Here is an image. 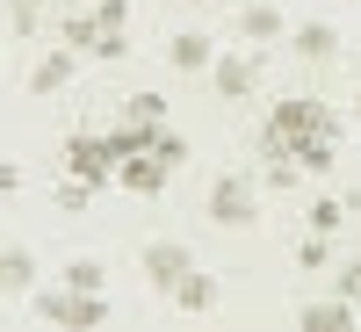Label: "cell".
<instances>
[{"instance_id":"obj_14","label":"cell","mask_w":361,"mask_h":332,"mask_svg":"<svg viewBox=\"0 0 361 332\" xmlns=\"http://www.w3.org/2000/svg\"><path fill=\"white\" fill-rule=\"evenodd\" d=\"M29 275H37V267H29V253H15V246L0 253V304H8V296H22V289H29Z\"/></svg>"},{"instance_id":"obj_21","label":"cell","mask_w":361,"mask_h":332,"mask_svg":"<svg viewBox=\"0 0 361 332\" xmlns=\"http://www.w3.org/2000/svg\"><path fill=\"white\" fill-rule=\"evenodd\" d=\"M94 15H102V29H123L130 8H123V0H94Z\"/></svg>"},{"instance_id":"obj_15","label":"cell","mask_w":361,"mask_h":332,"mask_svg":"<svg viewBox=\"0 0 361 332\" xmlns=\"http://www.w3.org/2000/svg\"><path fill=\"white\" fill-rule=\"evenodd\" d=\"M304 217H311V231H325V238H333V231H340V217H347V202H340V195H318Z\"/></svg>"},{"instance_id":"obj_5","label":"cell","mask_w":361,"mask_h":332,"mask_svg":"<svg viewBox=\"0 0 361 332\" xmlns=\"http://www.w3.org/2000/svg\"><path fill=\"white\" fill-rule=\"evenodd\" d=\"M66 166L87 180V188H102V180L116 173V145H109V137H73V145H66Z\"/></svg>"},{"instance_id":"obj_3","label":"cell","mask_w":361,"mask_h":332,"mask_svg":"<svg viewBox=\"0 0 361 332\" xmlns=\"http://www.w3.org/2000/svg\"><path fill=\"white\" fill-rule=\"evenodd\" d=\"M260 66H267V44L217 58V66H209V87H217V102H253V87H260Z\"/></svg>"},{"instance_id":"obj_6","label":"cell","mask_w":361,"mask_h":332,"mask_svg":"<svg viewBox=\"0 0 361 332\" xmlns=\"http://www.w3.org/2000/svg\"><path fill=\"white\" fill-rule=\"evenodd\" d=\"M166 173H173V159H159L152 145H145V152H130L123 166H116V180H123L130 195H159V188H166Z\"/></svg>"},{"instance_id":"obj_1","label":"cell","mask_w":361,"mask_h":332,"mask_svg":"<svg viewBox=\"0 0 361 332\" xmlns=\"http://www.w3.org/2000/svg\"><path fill=\"white\" fill-rule=\"evenodd\" d=\"M37 318H51V325H102V318H109V296H102V289L58 282V289L37 296Z\"/></svg>"},{"instance_id":"obj_13","label":"cell","mask_w":361,"mask_h":332,"mask_svg":"<svg viewBox=\"0 0 361 332\" xmlns=\"http://www.w3.org/2000/svg\"><path fill=\"white\" fill-rule=\"evenodd\" d=\"M333 51H340V37H333L325 22H304V29H296V58H311V66H325Z\"/></svg>"},{"instance_id":"obj_20","label":"cell","mask_w":361,"mask_h":332,"mask_svg":"<svg viewBox=\"0 0 361 332\" xmlns=\"http://www.w3.org/2000/svg\"><path fill=\"white\" fill-rule=\"evenodd\" d=\"M58 209H87V180H80V173L66 180V188H58Z\"/></svg>"},{"instance_id":"obj_10","label":"cell","mask_w":361,"mask_h":332,"mask_svg":"<svg viewBox=\"0 0 361 332\" xmlns=\"http://www.w3.org/2000/svg\"><path fill=\"white\" fill-rule=\"evenodd\" d=\"M73 58H80L73 44H66V51H44V58H37V73H29V87H37V94H58V87L73 80Z\"/></svg>"},{"instance_id":"obj_8","label":"cell","mask_w":361,"mask_h":332,"mask_svg":"<svg viewBox=\"0 0 361 332\" xmlns=\"http://www.w3.org/2000/svg\"><path fill=\"white\" fill-rule=\"evenodd\" d=\"M166 58H173V73H209L217 66V44H209L202 29H180V37L166 44Z\"/></svg>"},{"instance_id":"obj_12","label":"cell","mask_w":361,"mask_h":332,"mask_svg":"<svg viewBox=\"0 0 361 332\" xmlns=\"http://www.w3.org/2000/svg\"><path fill=\"white\" fill-rule=\"evenodd\" d=\"M304 325H311V332H347V325H354V304H347V296H325V304L304 311Z\"/></svg>"},{"instance_id":"obj_2","label":"cell","mask_w":361,"mask_h":332,"mask_svg":"<svg viewBox=\"0 0 361 332\" xmlns=\"http://www.w3.org/2000/svg\"><path fill=\"white\" fill-rule=\"evenodd\" d=\"M58 37H66V44H73L80 58H102V66L130 51V44H123V29H102V15H94V8H87V15H73V8H66V22H58Z\"/></svg>"},{"instance_id":"obj_23","label":"cell","mask_w":361,"mask_h":332,"mask_svg":"<svg viewBox=\"0 0 361 332\" xmlns=\"http://www.w3.org/2000/svg\"><path fill=\"white\" fill-rule=\"evenodd\" d=\"M354 116H361V94H354Z\"/></svg>"},{"instance_id":"obj_22","label":"cell","mask_w":361,"mask_h":332,"mask_svg":"<svg viewBox=\"0 0 361 332\" xmlns=\"http://www.w3.org/2000/svg\"><path fill=\"white\" fill-rule=\"evenodd\" d=\"M8 188H15V166H0V195H8Z\"/></svg>"},{"instance_id":"obj_4","label":"cell","mask_w":361,"mask_h":332,"mask_svg":"<svg viewBox=\"0 0 361 332\" xmlns=\"http://www.w3.org/2000/svg\"><path fill=\"white\" fill-rule=\"evenodd\" d=\"M209 224H253V180L246 173H217L209 180Z\"/></svg>"},{"instance_id":"obj_9","label":"cell","mask_w":361,"mask_h":332,"mask_svg":"<svg viewBox=\"0 0 361 332\" xmlns=\"http://www.w3.org/2000/svg\"><path fill=\"white\" fill-rule=\"evenodd\" d=\"M238 37L246 44H275L282 37V8L275 0H246V8H238Z\"/></svg>"},{"instance_id":"obj_11","label":"cell","mask_w":361,"mask_h":332,"mask_svg":"<svg viewBox=\"0 0 361 332\" xmlns=\"http://www.w3.org/2000/svg\"><path fill=\"white\" fill-rule=\"evenodd\" d=\"M166 296H173L180 311H217V282H209V275H195V267H188V275H180Z\"/></svg>"},{"instance_id":"obj_19","label":"cell","mask_w":361,"mask_h":332,"mask_svg":"<svg viewBox=\"0 0 361 332\" xmlns=\"http://www.w3.org/2000/svg\"><path fill=\"white\" fill-rule=\"evenodd\" d=\"M333 282H340V296H347V304H361V260H347Z\"/></svg>"},{"instance_id":"obj_17","label":"cell","mask_w":361,"mask_h":332,"mask_svg":"<svg viewBox=\"0 0 361 332\" xmlns=\"http://www.w3.org/2000/svg\"><path fill=\"white\" fill-rule=\"evenodd\" d=\"M58 282H73V289H102V260H73Z\"/></svg>"},{"instance_id":"obj_18","label":"cell","mask_w":361,"mask_h":332,"mask_svg":"<svg viewBox=\"0 0 361 332\" xmlns=\"http://www.w3.org/2000/svg\"><path fill=\"white\" fill-rule=\"evenodd\" d=\"M296 260H304V267H325V260H333V238H325V231H311L304 246H296Z\"/></svg>"},{"instance_id":"obj_7","label":"cell","mask_w":361,"mask_h":332,"mask_svg":"<svg viewBox=\"0 0 361 332\" xmlns=\"http://www.w3.org/2000/svg\"><path fill=\"white\" fill-rule=\"evenodd\" d=\"M188 267H195V260H188V246H173V238H159V246H145V282H152L159 296H166V289H173L180 275H188Z\"/></svg>"},{"instance_id":"obj_16","label":"cell","mask_w":361,"mask_h":332,"mask_svg":"<svg viewBox=\"0 0 361 332\" xmlns=\"http://www.w3.org/2000/svg\"><path fill=\"white\" fill-rule=\"evenodd\" d=\"M123 116H130V123H145V130H159V123H166V102H159V94H130Z\"/></svg>"}]
</instances>
